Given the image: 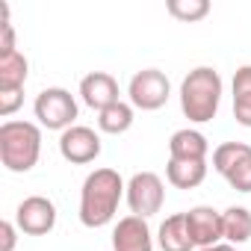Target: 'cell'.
Instances as JSON below:
<instances>
[{"label": "cell", "instance_id": "obj_6", "mask_svg": "<svg viewBox=\"0 0 251 251\" xmlns=\"http://www.w3.org/2000/svg\"><path fill=\"white\" fill-rule=\"evenodd\" d=\"M127 95H130V103L142 112H154L160 106H166L169 95H172V83L163 71L157 68H145V71H136L130 86H127Z\"/></svg>", "mask_w": 251, "mask_h": 251}, {"label": "cell", "instance_id": "obj_5", "mask_svg": "<svg viewBox=\"0 0 251 251\" xmlns=\"http://www.w3.org/2000/svg\"><path fill=\"white\" fill-rule=\"evenodd\" d=\"M33 109H36L39 124L48 127V130H68V127H74L77 100H74V95L68 89H59V86L42 89L36 103H33Z\"/></svg>", "mask_w": 251, "mask_h": 251}, {"label": "cell", "instance_id": "obj_10", "mask_svg": "<svg viewBox=\"0 0 251 251\" xmlns=\"http://www.w3.org/2000/svg\"><path fill=\"white\" fill-rule=\"evenodd\" d=\"M186 216V227H189V236L198 248H210L216 242L225 239V227H222V213L201 204V207H192Z\"/></svg>", "mask_w": 251, "mask_h": 251}, {"label": "cell", "instance_id": "obj_22", "mask_svg": "<svg viewBox=\"0 0 251 251\" xmlns=\"http://www.w3.org/2000/svg\"><path fill=\"white\" fill-rule=\"evenodd\" d=\"M24 103V92H0V115H12Z\"/></svg>", "mask_w": 251, "mask_h": 251}, {"label": "cell", "instance_id": "obj_12", "mask_svg": "<svg viewBox=\"0 0 251 251\" xmlns=\"http://www.w3.org/2000/svg\"><path fill=\"white\" fill-rule=\"evenodd\" d=\"M80 98H83L86 106H92V109H98V112H103L106 106H112V103L121 100V98H118V83H115V77L106 74V71H92V74H86V77L80 80Z\"/></svg>", "mask_w": 251, "mask_h": 251}, {"label": "cell", "instance_id": "obj_17", "mask_svg": "<svg viewBox=\"0 0 251 251\" xmlns=\"http://www.w3.org/2000/svg\"><path fill=\"white\" fill-rule=\"evenodd\" d=\"M233 118L242 127H251V65H242L233 74Z\"/></svg>", "mask_w": 251, "mask_h": 251}, {"label": "cell", "instance_id": "obj_4", "mask_svg": "<svg viewBox=\"0 0 251 251\" xmlns=\"http://www.w3.org/2000/svg\"><path fill=\"white\" fill-rule=\"evenodd\" d=\"M213 169L236 192H251V145H245V142H222L213 151Z\"/></svg>", "mask_w": 251, "mask_h": 251}, {"label": "cell", "instance_id": "obj_14", "mask_svg": "<svg viewBox=\"0 0 251 251\" xmlns=\"http://www.w3.org/2000/svg\"><path fill=\"white\" fill-rule=\"evenodd\" d=\"M166 177L177 189H195L207 177V160H172L166 166Z\"/></svg>", "mask_w": 251, "mask_h": 251}, {"label": "cell", "instance_id": "obj_2", "mask_svg": "<svg viewBox=\"0 0 251 251\" xmlns=\"http://www.w3.org/2000/svg\"><path fill=\"white\" fill-rule=\"evenodd\" d=\"M222 103V77L216 68L210 65H198L192 68L183 83H180V109L189 121L204 124L213 121Z\"/></svg>", "mask_w": 251, "mask_h": 251}, {"label": "cell", "instance_id": "obj_18", "mask_svg": "<svg viewBox=\"0 0 251 251\" xmlns=\"http://www.w3.org/2000/svg\"><path fill=\"white\" fill-rule=\"evenodd\" d=\"M98 127H100L103 133H112V136L127 133V130L133 127V103L118 100V103L106 106L103 112H98Z\"/></svg>", "mask_w": 251, "mask_h": 251}, {"label": "cell", "instance_id": "obj_7", "mask_svg": "<svg viewBox=\"0 0 251 251\" xmlns=\"http://www.w3.org/2000/svg\"><path fill=\"white\" fill-rule=\"evenodd\" d=\"M124 195H127V207H130L133 216L148 219V216L160 213V207L166 201V186H163L160 175H154V172H136L130 177L127 192H124Z\"/></svg>", "mask_w": 251, "mask_h": 251}, {"label": "cell", "instance_id": "obj_13", "mask_svg": "<svg viewBox=\"0 0 251 251\" xmlns=\"http://www.w3.org/2000/svg\"><path fill=\"white\" fill-rule=\"evenodd\" d=\"M207 151H210L207 136L198 130H189V127L172 133V139H169V157L172 160H207Z\"/></svg>", "mask_w": 251, "mask_h": 251}, {"label": "cell", "instance_id": "obj_1", "mask_svg": "<svg viewBox=\"0 0 251 251\" xmlns=\"http://www.w3.org/2000/svg\"><path fill=\"white\" fill-rule=\"evenodd\" d=\"M124 192H127V186L115 169H95L80 189V222L86 227L109 225Z\"/></svg>", "mask_w": 251, "mask_h": 251}, {"label": "cell", "instance_id": "obj_15", "mask_svg": "<svg viewBox=\"0 0 251 251\" xmlns=\"http://www.w3.org/2000/svg\"><path fill=\"white\" fill-rule=\"evenodd\" d=\"M30 74V62L21 50L0 56V92H24Z\"/></svg>", "mask_w": 251, "mask_h": 251}, {"label": "cell", "instance_id": "obj_3", "mask_svg": "<svg viewBox=\"0 0 251 251\" xmlns=\"http://www.w3.org/2000/svg\"><path fill=\"white\" fill-rule=\"evenodd\" d=\"M42 130L33 121H3L0 124V163L9 172L21 175L39 163Z\"/></svg>", "mask_w": 251, "mask_h": 251}, {"label": "cell", "instance_id": "obj_21", "mask_svg": "<svg viewBox=\"0 0 251 251\" xmlns=\"http://www.w3.org/2000/svg\"><path fill=\"white\" fill-rule=\"evenodd\" d=\"M9 9L3 6V21H0V56H6V53H15V27L9 24Z\"/></svg>", "mask_w": 251, "mask_h": 251}, {"label": "cell", "instance_id": "obj_8", "mask_svg": "<svg viewBox=\"0 0 251 251\" xmlns=\"http://www.w3.org/2000/svg\"><path fill=\"white\" fill-rule=\"evenodd\" d=\"M15 225L27 233V236H45L53 230L56 225V207L50 198L45 195H30L18 204L15 210Z\"/></svg>", "mask_w": 251, "mask_h": 251}, {"label": "cell", "instance_id": "obj_20", "mask_svg": "<svg viewBox=\"0 0 251 251\" xmlns=\"http://www.w3.org/2000/svg\"><path fill=\"white\" fill-rule=\"evenodd\" d=\"M166 9H169V15H172V18L192 24V21H201V18H207V12H210V3H207V0H169V3H166Z\"/></svg>", "mask_w": 251, "mask_h": 251}, {"label": "cell", "instance_id": "obj_11", "mask_svg": "<svg viewBox=\"0 0 251 251\" xmlns=\"http://www.w3.org/2000/svg\"><path fill=\"white\" fill-rule=\"evenodd\" d=\"M112 251H154L148 222L142 216H124L112 230Z\"/></svg>", "mask_w": 251, "mask_h": 251}, {"label": "cell", "instance_id": "obj_9", "mask_svg": "<svg viewBox=\"0 0 251 251\" xmlns=\"http://www.w3.org/2000/svg\"><path fill=\"white\" fill-rule=\"evenodd\" d=\"M59 154L74 166H86L100 157V136L86 124H74L59 136Z\"/></svg>", "mask_w": 251, "mask_h": 251}, {"label": "cell", "instance_id": "obj_19", "mask_svg": "<svg viewBox=\"0 0 251 251\" xmlns=\"http://www.w3.org/2000/svg\"><path fill=\"white\" fill-rule=\"evenodd\" d=\"M222 227L230 245H242L251 239V213L245 207H227L222 213Z\"/></svg>", "mask_w": 251, "mask_h": 251}, {"label": "cell", "instance_id": "obj_16", "mask_svg": "<svg viewBox=\"0 0 251 251\" xmlns=\"http://www.w3.org/2000/svg\"><path fill=\"white\" fill-rule=\"evenodd\" d=\"M157 239H160V248H163V251H192V248H195L183 213L169 216V219L160 225V236H157Z\"/></svg>", "mask_w": 251, "mask_h": 251}, {"label": "cell", "instance_id": "obj_24", "mask_svg": "<svg viewBox=\"0 0 251 251\" xmlns=\"http://www.w3.org/2000/svg\"><path fill=\"white\" fill-rule=\"evenodd\" d=\"M198 251H236L230 242H216V245H210V248H198Z\"/></svg>", "mask_w": 251, "mask_h": 251}, {"label": "cell", "instance_id": "obj_23", "mask_svg": "<svg viewBox=\"0 0 251 251\" xmlns=\"http://www.w3.org/2000/svg\"><path fill=\"white\" fill-rule=\"evenodd\" d=\"M12 248H15V225L0 222V251H12Z\"/></svg>", "mask_w": 251, "mask_h": 251}]
</instances>
